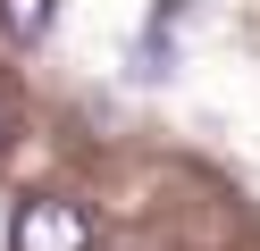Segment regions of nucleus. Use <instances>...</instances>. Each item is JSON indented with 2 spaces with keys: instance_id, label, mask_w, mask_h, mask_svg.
Returning a JSON list of instances; mask_svg holds the SVG:
<instances>
[{
  "instance_id": "obj_2",
  "label": "nucleus",
  "mask_w": 260,
  "mask_h": 251,
  "mask_svg": "<svg viewBox=\"0 0 260 251\" xmlns=\"http://www.w3.org/2000/svg\"><path fill=\"white\" fill-rule=\"evenodd\" d=\"M51 17H59V0H0V33L17 50H34L42 33H51Z\"/></svg>"
},
{
  "instance_id": "obj_1",
  "label": "nucleus",
  "mask_w": 260,
  "mask_h": 251,
  "mask_svg": "<svg viewBox=\"0 0 260 251\" xmlns=\"http://www.w3.org/2000/svg\"><path fill=\"white\" fill-rule=\"evenodd\" d=\"M9 251H92V218H84V201H59V193L25 201L17 226H9Z\"/></svg>"
},
{
  "instance_id": "obj_3",
  "label": "nucleus",
  "mask_w": 260,
  "mask_h": 251,
  "mask_svg": "<svg viewBox=\"0 0 260 251\" xmlns=\"http://www.w3.org/2000/svg\"><path fill=\"white\" fill-rule=\"evenodd\" d=\"M0 142H9V109H0Z\"/></svg>"
}]
</instances>
